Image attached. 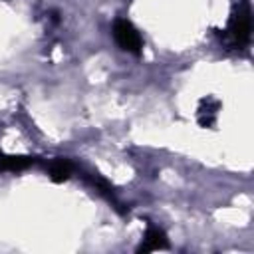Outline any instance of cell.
Listing matches in <instances>:
<instances>
[{
	"label": "cell",
	"mask_w": 254,
	"mask_h": 254,
	"mask_svg": "<svg viewBox=\"0 0 254 254\" xmlns=\"http://www.w3.org/2000/svg\"><path fill=\"white\" fill-rule=\"evenodd\" d=\"M250 32H252V10H250V2L244 0L236 6V10L230 16L228 34L234 44L244 46L250 42Z\"/></svg>",
	"instance_id": "obj_1"
},
{
	"label": "cell",
	"mask_w": 254,
	"mask_h": 254,
	"mask_svg": "<svg viewBox=\"0 0 254 254\" xmlns=\"http://www.w3.org/2000/svg\"><path fill=\"white\" fill-rule=\"evenodd\" d=\"M113 38L117 42V46L129 54L139 56L141 48H143V40L139 36V32L135 30V26L127 20H115L113 24Z\"/></svg>",
	"instance_id": "obj_2"
},
{
	"label": "cell",
	"mask_w": 254,
	"mask_h": 254,
	"mask_svg": "<svg viewBox=\"0 0 254 254\" xmlns=\"http://www.w3.org/2000/svg\"><path fill=\"white\" fill-rule=\"evenodd\" d=\"M163 248H169L167 234L161 228H157V226H149L145 230L143 242L137 248V252H153V250H163Z\"/></svg>",
	"instance_id": "obj_3"
},
{
	"label": "cell",
	"mask_w": 254,
	"mask_h": 254,
	"mask_svg": "<svg viewBox=\"0 0 254 254\" xmlns=\"http://www.w3.org/2000/svg\"><path fill=\"white\" fill-rule=\"evenodd\" d=\"M220 103L212 97H206L200 101V107H198V123L202 127H210L214 123V117H216V111H218Z\"/></svg>",
	"instance_id": "obj_4"
},
{
	"label": "cell",
	"mask_w": 254,
	"mask_h": 254,
	"mask_svg": "<svg viewBox=\"0 0 254 254\" xmlns=\"http://www.w3.org/2000/svg\"><path fill=\"white\" fill-rule=\"evenodd\" d=\"M48 175L52 181L56 183H64L69 179L71 175V163L67 159H54L50 165H48Z\"/></svg>",
	"instance_id": "obj_5"
},
{
	"label": "cell",
	"mask_w": 254,
	"mask_h": 254,
	"mask_svg": "<svg viewBox=\"0 0 254 254\" xmlns=\"http://www.w3.org/2000/svg\"><path fill=\"white\" fill-rule=\"evenodd\" d=\"M34 163L32 157H16V155H4L0 153V171H24Z\"/></svg>",
	"instance_id": "obj_6"
}]
</instances>
